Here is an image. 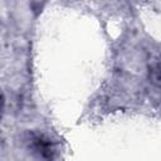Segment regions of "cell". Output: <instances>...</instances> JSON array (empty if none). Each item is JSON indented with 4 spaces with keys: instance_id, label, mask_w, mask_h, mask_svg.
<instances>
[{
    "instance_id": "obj_2",
    "label": "cell",
    "mask_w": 161,
    "mask_h": 161,
    "mask_svg": "<svg viewBox=\"0 0 161 161\" xmlns=\"http://www.w3.org/2000/svg\"><path fill=\"white\" fill-rule=\"evenodd\" d=\"M151 80L155 86H158L160 82V72H158V64L156 63L153 67H151Z\"/></svg>"
},
{
    "instance_id": "obj_1",
    "label": "cell",
    "mask_w": 161,
    "mask_h": 161,
    "mask_svg": "<svg viewBox=\"0 0 161 161\" xmlns=\"http://www.w3.org/2000/svg\"><path fill=\"white\" fill-rule=\"evenodd\" d=\"M34 148L36 150V152H39V155L42 157H47V158L53 157L52 146L48 140H43L42 137H35L34 138Z\"/></svg>"
}]
</instances>
